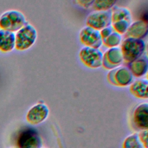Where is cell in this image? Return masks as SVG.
<instances>
[{
	"mask_svg": "<svg viewBox=\"0 0 148 148\" xmlns=\"http://www.w3.org/2000/svg\"><path fill=\"white\" fill-rule=\"evenodd\" d=\"M145 42L140 39L125 38L121 43L123 61L129 64L141 57L145 50Z\"/></svg>",
	"mask_w": 148,
	"mask_h": 148,
	"instance_id": "cell-1",
	"label": "cell"
},
{
	"mask_svg": "<svg viewBox=\"0 0 148 148\" xmlns=\"http://www.w3.org/2000/svg\"><path fill=\"white\" fill-rule=\"evenodd\" d=\"M24 14L17 10H9L0 16V29L17 32L27 24Z\"/></svg>",
	"mask_w": 148,
	"mask_h": 148,
	"instance_id": "cell-2",
	"label": "cell"
},
{
	"mask_svg": "<svg viewBox=\"0 0 148 148\" xmlns=\"http://www.w3.org/2000/svg\"><path fill=\"white\" fill-rule=\"evenodd\" d=\"M38 34L35 28L27 23L15 34V49L24 51L32 47L35 43Z\"/></svg>",
	"mask_w": 148,
	"mask_h": 148,
	"instance_id": "cell-3",
	"label": "cell"
},
{
	"mask_svg": "<svg viewBox=\"0 0 148 148\" xmlns=\"http://www.w3.org/2000/svg\"><path fill=\"white\" fill-rule=\"evenodd\" d=\"M17 148H42V139L39 134L34 128L22 130L17 139Z\"/></svg>",
	"mask_w": 148,
	"mask_h": 148,
	"instance_id": "cell-4",
	"label": "cell"
},
{
	"mask_svg": "<svg viewBox=\"0 0 148 148\" xmlns=\"http://www.w3.org/2000/svg\"><path fill=\"white\" fill-rule=\"evenodd\" d=\"M81 61L91 68H98L102 66L103 53L99 49L87 46L83 47L79 53Z\"/></svg>",
	"mask_w": 148,
	"mask_h": 148,
	"instance_id": "cell-5",
	"label": "cell"
},
{
	"mask_svg": "<svg viewBox=\"0 0 148 148\" xmlns=\"http://www.w3.org/2000/svg\"><path fill=\"white\" fill-rule=\"evenodd\" d=\"M86 23V26L98 31L109 27L112 24L111 11H94L87 16Z\"/></svg>",
	"mask_w": 148,
	"mask_h": 148,
	"instance_id": "cell-6",
	"label": "cell"
},
{
	"mask_svg": "<svg viewBox=\"0 0 148 148\" xmlns=\"http://www.w3.org/2000/svg\"><path fill=\"white\" fill-rule=\"evenodd\" d=\"M108 81L112 84L125 87L132 81L133 75L127 66H118L111 69L107 75Z\"/></svg>",
	"mask_w": 148,
	"mask_h": 148,
	"instance_id": "cell-7",
	"label": "cell"
},
{
	"mask_svg": "<svg viewBox=\"0 0 148 148\" xmlns=\"http://www.w3.org/2000/svg\"><path fill=\"white\" fill-rule=\"evenodd\" d=\"M79 39L85 46L95 49H99L103 43L99 31L88 26H86L80 30Z\"/></svg>",
	"mask_w": 148,
	"mask_h": 148,
	"instance_id": "cell-8",
	"label": "cell"
},
{
	"mask_svg": "<svg viewBox=\"0 0 148 148\" xmlns=\"http://www.w3.org/2000/svg\"><path fill=\"white\" fill-rule=\"evenodd\" d=\"M49 114V109L44 103L39 102L33 105L26 114L27 121L33 125L45 121Z\"/></svg>",
	"mask_w": 148,
	"mask_h": 148,
	"instance_id": "cell-9",
	"label": "cell"
},
{
	"mask_svg": "<svg viewBox=\"0 0 148 148\" xmlns=\"http://www.w3.org/2000/svg\"><path fill=\"white\" fill-rule=\"evenodd\" d=\"M132 120L134 126L139 130H147L148 128V104L142 103L138 105L134 109Z\"/></svg>",
	"mask_w": 148,
	"mask_h": 148,
	"instance_id": "cell-10",
	"label": "cell"
},
{
	"mask_svg": "<svg viewBox=\"0 0 148 148\" xmlns=\"http://www.w3.org/2000/svg\"><path fill=\"white\" fill-rule=\"evenodd\" d=\"M123 61V57L120 48L119 47L109 48L103 54L102 66L111 70L120 66Z\"/></svg>",
	"mask_w": 148,
	"mask_h": 148,
	"instance_id": "cell-11",
	"label": "cell"
},
{
	"mask_svg": "<svg viewBox=\"0 0 148 148\" xmlns=\"http://www.w3.org/2000/svg\"><path fill=\"white\" fill-rule=\"evenodd\" d=\"M147 32L148 26L146 22L143 20H138L130 24L125 33V37L142 39L146 36Z\"/></svg>",
	"mask_w": 148,
	"mask_h": 148,
	"instance_id": "cell-12",
	"label": "cell"
},
{
	"mask_svg": "<svg viewBox=\"0 0 148 148\" xmlns=\"http://www.w3.org/2000/svg\"><path fill=\"white\" fill-rule=\"evenodd\" d=\"M15 48V33L0 29V51H12Z\"/></svg>",
	"mask_w": 148,
	"mask_h": 148,
	"instance_id": "cell-13",
	"label": "cell"
},
{
	"mask_svg": "<svg viewBox=\"0 0 148 148\" xmlns=\"http://www.w3.org/2000/svg\"><path fill=\"white\" fill-rule=\"evenodd\" d=\"M148 81L146 79H138L130 84V91L138 98L147 99Z\"/></svg>",
	"mask_w": 148,
	"mask_h": 148,
	"instance_id": "cell-14",
	"label": "cell"
},
{
	"mask_svg": "<svg viewBox=\"0 0 148 148\" xmlns=\"http://www.w3.org/2000/svg\"><path fill=\"white\" fill-rule=\"evenodd\" d=\"M128 64V68L132 75L136 77L143 76L147 71L148 62L146 57H140Z\"/></svg>",
	"mask_w": 148,
	"mask_h": 148,
	"instance_id": "cell-15",
	"label": "cell"
},
{
	"mask_svg": "<svg viewBox=\"0 0 148 148\" xmlns=\"http://www.w3.org/2000/svg\"><path fill=\"white\" fill-rule=\"evenodd\" d=\"M111 14L112 23L120 20H127L131 22V13L127 8L114 6L111 10Z\"/></svg>",
	"mask_w": 148,
	"mask_h": 148,
	"instance_id": "cell-16",
	"label": "cell"
},
{
	"mask_svg": "<svg viewBox=\"0 0 148 148\" xmlns=\"http://www.w3.org/2000/svg\"><path fill=\"white\" fill-rule=\"evenodd\" d=\"M122 148H145L139 140L138 134L133 133L128 135L123 140Z\"/></svg>",
	"mask_w": 148,
	"mask_h": 148,
	"instance_id": "cell-17",
	"label": "cell"
},
{
	"mask_svg": "<svg viewBox=\"0 0 148 148\" xmlns=\"http://www.w3.org/2000/svg\"><path fill=\"white\" fill-rule=\"evenodd\" d=\"M121 35L116 32H113L109 36L102 40V43L107 47L112 48L117 47L121 43Z\"/></svg>",
	"mask_w": 148,
	"mask_h": 148,
	"instance_id": "cell-18",
	"label": "cell"
},
{
	"mask_svg": "<svg viewBox=\"0 0 148 148\" xmlns=\"http://www.w3.org/2000/svg\"><path fill=\"white\" fill-rule=\"evenodd\" d=\"M116 3V1H94L92 8L95 11H107L112 8Z\"/></svg>",
	"mask_w": 148,
	"mask_h": 148,
	"instance_id": "cell-19",
	"label": "cell"
},
{
	"mask_svg": "<svg viewBox=\"0 0 148 148\" xmlns=\"http://www.w3.org/2000/svg\"><path fill=\"white\" fill-rule=\"evenodd\" d=\"M130 22L127 20H120L112 23V27L115 30V32L120 35L124 34L127 31Z\"/></svg>",
	"mask_w": 148,
	"mask_h": 148,
	"instance_id": "cell-20",
	"label": "cell"
},
{
	"mask_svg": "<svg viewBox=\"0 0 148 148\" xmlns=\"http://www.w3.org/2000/svg\"><path fill=\"white\" fill-rule=\"evenodd\" d=\"M138 134V136L140 141V142L142 143L143 146L145 148H148V140H147V135H148V131L147 130H143L139 131Z\"/></svg>",
	"mask_w": 148,
	"mask_h": 148,
	"instance_id": "cell-21",
	"label": "cell"
},
{
	"mask_svg": "<svg viewBox=\"0 0 148 148\" xmlns=\"http://www.w3.org/2000/svg\"><path fill=\"white\" fill-rule=\"evenodd\" d=\"M100 34L101 36V38L102 39V40L105 39H106L108 36H109L113 31V28L112 27H107L106 28H104L99 31Z\"/></svg>",
	"mask_w": 148,
	"mask_h": 148,
	"instance_id": "cell-22",
	"label": "cell"
},
{
	"mask_svg": "<svg viewBox=\"0 0 148 148\" xmlns=\"http://www.w3.org/2000/svg\"><path fill=\"white\" fill-rule=\"evenodd\" d=\"M94 1H77L76 2L84 8H88L92 6Z\"/></svg>",
	"mask_w": 148,
	"mask_h": 148,
	"instance_id": "cell-23",
	"label": "cell"
}]
</instances>
